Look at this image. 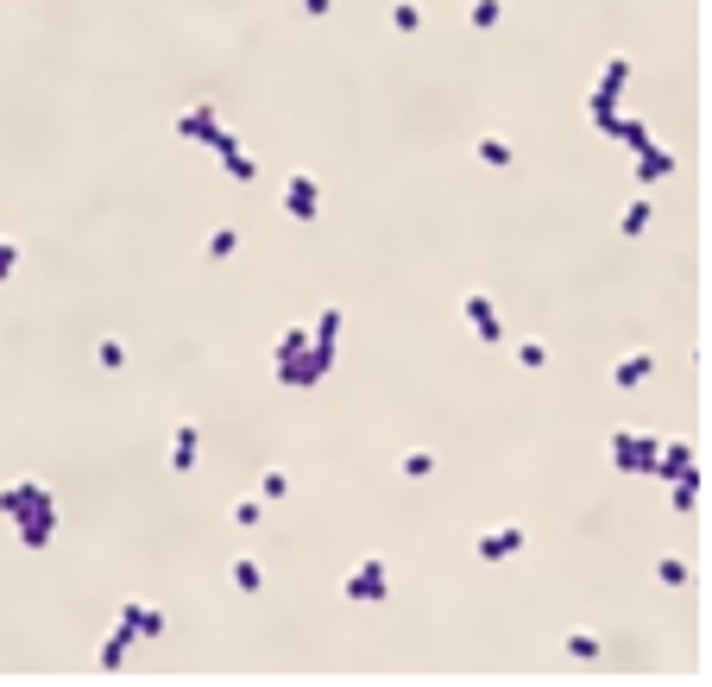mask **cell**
I'll list each match as a JSON object with an SVG mask.
<instances>
[{
	"instance_id": "cell-1",
	"label": "cell",
	"mask_w": 712,
	"mask_h": 687,
	"mask_svg": "<svg viewBox=\"0 0 712 687\" xmlns=\"http://www.w3.org/2000/svg\"><path fill=\"white\" fill-rule=\"evenodd\" d=\"M656 448H662L656 435H630V429L611 435V460H618L624 473H649V467H656Z\"/></svg>"
},
{
	"instance_id": "cell-2",
	"label": "cell",
	"mask_w": 712,
	"mask_h": 687,
	"mask_svg": "<svg viewBox=\"0 0 712 687\" xmlns=\"http://www.w3.org/2000/svg\"><path fill=\"white\" fill-rule=\"evenodd\" d=\"M391 593V580H385V555H366L353 574H347V599H360V605H379Z\"/></svg>"
},
{
	"instance_id": "cell-3",
	"label": "cell",
	"mask_w": 712,
	"mask_h": 687,
	"mask_svg": "<svg viewBox=\"0 0 712 687\" xmlns=\"http://www.w3.org/2000/svg\"><path fill=\"white\" fill-rule=\"evenodd\" d=\"M13 524H19V543H25V549H44V543H51V530H57V511H51V492H44V498H38L32 511H19Z\"/></svg>"
},
{
	"instance_id": "cell-4",
	"label": "cell",
	"mask_w": 712,
	"mask_h": 687,
	"mask_svg": "<svg viewBox=\"0 0 712 687\" xmlns=\"http://www.w3.org/2000/svg\"><path fill=\"white\" fill-rule=\"evenodd\" d=\"M460 309H467V322H473V334H479L486 347H498V341H505V315L492 309V296H479V290H473Z\"/></svg>"
},
{
	"instance_id": "cell-5",
	"label": "cell",
	"mask_w": 712,
	"mask_h": 687,
	"mask_svg": "<svg viewBox=\"0 0 712 687\" xmlns=\"http://www.w3.org/2000/svg\"><path fill=\"white\" fill-rule=\"evenodd\" d=\"M284 208L296 215V221H315V208H322V189H315V177L309 170H296L284 183Z\"/></svg>"
},
{
	"instance_id": "cell-6",
	"label": "cell",
	"mask_w": 712,
	"mask_h": 687,
	"mask_svg": "<svg viewBox=\"0 0 712 687\" xmlns=\"http://www.w3.org/2000/svg\"><path fill=\"white\" fill-rule=\"evenodd\" d=\"M177 133L196 139V145H215V133H221V121H215V102H196V108H183V114H177Z\"/></svg>"
},
{
	"instance_id": "cell-7",
	"label": "cell",
	"mask_w": 712,
	"mask_h": 687,
	"mask_svg": "<svg viewBox=\"0 0 712 687\" xmlns=\"http://www.w3.org/2000/svg\"><path fill=\"white\" fill-rule=\"evenodd\" d=\"M334 341H341V309L328 303V309L315 315V334H309V353H315L322 366H334Z\"/></svg>"
},
{
	"instance_id": "cell-8",
	"label": "cell",
	"mask_w": 712,
	"mask_h": 687,
	"mask_svg": "<svg viewBox=\"0 0 712 687\" xmlns=\"http://www.w3.org/2000/svg\"><path fill=\"white\" fill-rule=\"evenodd\" d=\"M688 467H700V460H694V448H688V441H662V448H656V467H649V473H656V479H681Z\"/></svg>"
},
{
	"instance_id": "cell-9",
	"label": "cell",
	"mask_w": 712,
	"mask_h": 687,
	"mask_svg": "<svg viewBox=\"0 0 712 687\" xmlns=\"http://www.w3.org/2000/svg\"><path fill=\"white\" fill-rule=\"evenodd\" d=\"M120 624H127L133 637H158V631H164V612L145 605V599H127V605H120Z\"/></svg>"
},
{
	"instance_id": "cell-10",
	"label": "cell",
	"mask_w": 712,
	"mask_h": 687,
	"mask_svg": "<svg viewBox=\"0 0 712 687\" xmlns=\"http://www.w3.org/2000/svg\"><path fill=\"white\" fill-rule=\"evenodd\" d=\"M215 151H221V164H227V177H240V183H253V170H259V164H253V158L240 151V139H234V133H215Z\"/></svg>"
},
{
	"instance_id": "cell-11",
	"label": "cell",
	"mask_w": 712,
	"mask_h": 687,
	"mask_svg": "<svg viewBox=\"0 0 712 687\" xmlns=\"http://www.w3.org/2000/svg\"><path fill=\"white\" fill-rule=\"evenodd\" d=\"M524 549V530L517 524H505V530H492V537H479V561H505V555Z\"/></svg>"
},
{
	"instance_id": "cell-12",
	"label": "cell",
	"mask_w": 712,
	"mask_h": 687,
	"mask_svg": "<svg viewBox=\"0 0 712 687\" xmlns=\"http://www.w3.org/2000/svg\"><path fill=\"white\" fill-rule=\"evenodd\" d=\"M649 373H656V360H649V353H624V360L611 366V385H618V392H630V385H643Z\"/></svg>"
},
{
	"instance_id": "cell-13",
	"label": "cell",
	"mask_w": 712,
	"mask_h": 687,
	"mask_svg": "<svg viewBox=\"0 0 712 687\" xmlns=\"http://www.w3.org/2000/svg\"><path fill=\"white\" fill-rule=\"evenodd\" d=\"M669 170H675V151H662V145L649 139V145L637 151V177H643V183H656V177H669Z\"/></svg>"
},
{
	"instance_id": "cell-14",
	"label": "cell",
	"mask_w": 712,
	"mask_h": 687,
	"mask_svg": "<svg viewBox=\"0 0 712 687\" xmlns=\"http://www.w3.org/2000/svg\"><path fill=\"white\" fill-rule=\"evenodd\" d=\"M127 650H133V631H127V624H114V631L101 637L95 663H101V669H120V663H127Z\"/></svg>"
},
{
	"instance_id": "cell-15",
	"label": "cell",
	"mask_w": 712,
	"mask_h": 687,
	"mask_svg": "<svg viewBox=\"0 0 712 687\" xmlns=\"http://www.w3.org/2000/svg\"><path fill=\"white\" fill-rule=\"evenodd\" d=\"M38 498H44V486H32V479H25V486H0V518H19V511H32Z\"/></svg>"
},
{
	"instance_id": "cell-16",
	"label": "cell",
	"mask_w": 712,
	"mask_h": 687,
	"mask_svg": "<svg viewBox=\"0 0 712 687\" xmlns=\"http://www.w3.org/2000/svg\"><path fill=\"white\" fill-rule=\"evenodd\" d=\"M170 467H177V473L196 467V422H177V435H170Z\"/></svg>"
},
{
	"instance_id": "cell-17",
	"label": "cell",
	"mask_w": 712,
	"mask_h": 687,
	"mask_svg": "<svg viewBox=\"0 0 712 687\" xmlns=\"http://www.w3.org/2000/svg\"><path fill=\"white\" fill-rule=\"evenodd\" d=\"M624 82H630V57H624V51H611V63H605V76H599V89H592V95H618Z\"/></svg>"
},
{
	"instance_id": "cell-18",
	"label": "cell",
	"mask_w": 712,
	"mask_h": 687,
	"mask_svg": "<svg viewBox=\"0 0 712 687\" xmlns=\"http://www.w3.org/2000/svg\"><path fill=\"white\" fill-rule=\"evenodd\" d=\"M669 486H675V511H694V505H700V467H688V473L669 479Z\"/></svg>"
},
{
	"instance_id": "cell-19",
	"label": "cell",
	"mask_w": 712,
	"mask_h": 687,
	"mask_svg": "<svg viewBox=\"0 0 712 687\" xmlns=\"http://www.w3.org/2000/svg\"><path fill=\"white\" fill-rule=\"evenodd\" d=\"M473 151H479V164H511V158H517V151H511V139H498V133H486Z\"/></svg>"
},
{
	"instance_id": "cell-20",
	"label": "cell",
	"mask_w": 712,
	"mask_h": 687,
	"mask_svg": "<svg viewBox=\"0 0 712 687\" xmlns=\"http://www.w3.org/2000/svg\"><path fill=\"white\" fill-rule=\"evenodd\" d=\"M303 353H309V328L296 322V328H284V341H278V366L284 360H303Z\"/></svg>"
},
{
	"instance_id": "cell-21",
	"label": "cell",
	"mask_w": 712,
	"mask_h": 687,
	"mask_svg": "<svg viewBox=\"0 0 712 687\" xmlns=\"http://www.w3.org/2000/svg\"><path fill=\"white\" fill-rule=\"evenodd\" d=\"M643 227H649V196H643V202H630V208H624V221H618V234H624V240H637V234H643Z\"/></svg>"
},
{
	"instance_id": "cell-22",
	"label": "cell",
	"mask_w": 712,
	"mask_h": 687,
	"mask_svg": "<svg viewBox=\"0 0 712 687\" xmlns=\"http://www.w3.org/2000/svg\"><path fill=\"white\" fill-rule=\"evenodd\" d=\"M234 586H240V593H259V586H265V567L240 555V561H234Z\"/></svg>"
},
{
	"instance_id": "cell-23",
	"label": "cell",
	"mask_w": 712,
	"mask_h": 687,
	"mask_svg": "<svg viewBox=\"0 0 712 687\" xmlns=\"http://www.w3.org/2000/svg\"><path fill=\"white\" fill-rule=\"evenodd\" d=\"M391 25H398V32H417V25H423V6H417V0H391Z\"/></svg>"
},
{
	"instance_id": "cell-24",
	"label": "cell",
	"mask_w": 712,
	"mask_h": 687,
	"mask_svg": "<svg viewBox=\"0 0 712 687\" xmlns=\"http://www.w3.org/2000/svg\"><path fill=\"white\" fill-rule=\"evenodd\" d=\"M656 580H662V586H688V561H681V555H662V561H656Z\"/></svg>"
},
{
	"instance_id": "cell-25",
	"label": "cell",
	"mask_w": 712,
	"mask_h": 687,
	"mask_svg": "<svg viewBox=\"0 0 712 687\" xmlns=\"http://www.w3.org/2000/svg\"><path fill=\"white\" fill-rule=\"evenodd\" d=\"M562 643H568V656H580V663H599V637H586V631H568Z\"/></svg>"
},
{
	"instance_id": "cell-26",
	"label": "cell",
	"mask_w": 712,
	"mask_h": 687,
	"mask_svg": "<svg viewBox=\"0 0 712 687\" xmlns=\"http://www.w3.org/2000/svg\"><path fill=\"white\" fill-rule=\"evenodd\" d=\"M398 467H404L410 479H428V473H435V454H428V448H410V454H404Z\"/></svg>"
},
{
	"instance_id": "cell-27",
	"label": "cell",
	"mask_w": 712,
	"mask_h": 687,
	"mask_svg": "<svg viewBox=\"0 0 712 687\" xmlns=\"http://www.w3.org/2000/svg\"><path fill=\"white\" fill-rule=\"evenodd\" d=\"M234 247H240V234H234V227H215V234H208V259H227Z\"/></svg>"
},
{
	"instance_id": "cell-28",
	"label": "cell",
	"mask_w": 712,
	"mask_h": 687,
	"mask_svg": "<svg viewBox=\"0 0 712 687\" xmlns=\"http://www.w3.org/2000/svg\"><path fill=\"white\" fill-rule=\"evenodd\" d=\"M95 360H101L108 373H120V366H127V347H120V341H101V347H95Z\"/></svg>"
},
{
	"instance_id": "cell-29",
	"label": "cell",
	"mask_w": 712,
	"mask_h": 687,
	"mask_svg": "<svg viewBox=\"0 0 712 687\" xmlns=\"http://www.w3.org/2000/svg\"><path fill=\"white\" fill-rule=\"evenodd\" d=\"M259 518H265V505H259V498H234V524H240V530H246V524H259Z\"/></svg>"
},
{
	"instance_id": "cell-30",
	"label": "cell",
	"mask_w": 712,
	"mask_h": 687,
	"mask_svg": "<svg viewBox=\"0 0 712 687\" xmlns=\"http://www.w3.org/2000/svg\"><path fill=\"white\" fill-rule=\"evenodd\" d=\"M498 13H505L498 0H473V25H479V32H492V25H498Z\"/></svg>"
},
{
	"instance_id": "cell-31",
	"label": "cell",
	"mask_w": 712,
	"mask_h": 687,
	"mask_svg": "<svg viewBox=\"0 0 712 687\" xmlns=\"http://www.w3.org/2000/svg\"><path fill=\"white\" fill-rule=\"evenodd\" d=\"M517 360L536 373V366H549V347H543V341H524V347H517Z\"/></svg>"
},
{
	"instance_id": "cell-32",
	"label": "cell",
	"mask_w": 712,
	"mask_h": 687,
	"mask_svg": "<svg viewBox=\"0 0 712 687\" xmlns=\"http://www.w3.org/2000/svg\"><path fill=\"white\" fill-rule=\"evenodd\" d=\"M284 492H290V479L278 473V467H272V473H265V498H284Z\"/></svg>"
},
{
	"instance_id": "cell-33",
	"label": "cell",
	"mask_w": 712,
	"mask_h": 687,
	"mask_svg": "<svg viewBox=\"0 0 712 687\" xmlns=\"http://www.w3.org/2000/svg\"><path fill=\"white\" fill-rule=\"evenodd\" d=\"M13 266H19V247H13V240H0V277L13 272Z\"/></svg>"
},
{
	"instance_id": "cell-34",
	"label": "cell",
	"mask_w": 712,
	"mask_h": 687,
	"mask_svg": "<svg viewBox=\"0 0 712 687\" xmlns=\"http://www.w3.org/2000/svg\"><path fill=\"white\" fill-rule=\"evenodd\" d=\"M328 6H334V0H303V13H309V19H322Z\"/></svg>"
}]
</instances>
